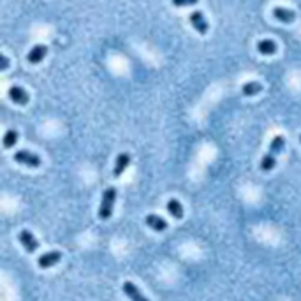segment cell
<instances>
[{"label": "cell", "mask_w": 301, "mask_h": 301, "mask_svg": "<svg viewBox=\"0 0 301 301\" xmlns=\"http://www.w3.org/2000/svg\"><path fill=\"white\" fill-rule=\"evenodd\" d=\"M115 201H117V188L115 187H109L104 190L102 194V203H100V208H99V218L100 220H108L113 213V206H115Z\"/></svg>", "instance_id": "obj_1"}, {"label": "cell", "mask_w": 301, "mask_h": 301, "mask_svg": "<svg viewBox=\"0 0 301 301\" xmlns=\"http://www.w3.org/2000/svg\"><path fill=\"white\" fill-rule=\"evenodd\" d=\"M14 160L21 166H29V167H39L41 166V159L39 155L32 153V151H27V150H20L14 153Z\"/></svg>", "instance_id": "obj_2"}, {"label": "cell", "mask_w": 301, "mask_h": 301, "mask_svg": "<svg viewBox=\"0 0 301 301\" xmlns=\"http://www.w3.org/2000/svg\"><path fill=\"white\" fill-rule=\"evenodd\" d=\"M188 20H190V25L194 27V29L197 30V32L201 33V35H205V33H208V21H206L205 14L201 13V11H194V13H190V16H188Z\"/></svg>", "instance_id": "obj_3"}, {"label": "cell", "mask_w": 301, "mask_h": 301, "mask_svg": "<svg viewBox=\"0 0 301 301\" xmlns=\"http://www.w3.org/2000/svg\"><path fill=\"white\" fill-rule=\"evenodd\" d=\"M60 259H62V252H59V250L46 252V254H42L37 259V266L41 268V270H48V268L55 266Z\"/></svg>", "instance_id": "obj_4"}, {"label": "cell", "mask_w": 301, "mask_h": 301, "mask_svg": "<svg viewBox=\"0 0 301 301\" xmlns=\"http://www.w3.org/2000/svg\"><path fill=\"white\" fill-rule=\"evenodd\" d=\"M18 238H20V243L23 245V248H25V250L29 252V254H32V252H35V250L39 248V241L35 240V236H33V234L30 233L29 229H23V231H21Z\"/></svg>", "instance_id": "obj_5"}, {"label": "cell", "mask_w": 301, "mask_h": 301, "mask_svg": "<svg viewBox=\"0 0 301 301\" xmlns=\"http://www.w3.org/2000/svg\"><path fill=\"white\" fill-rule=\"evenodd\" d=\"M7 95H9V99L13 100L14 104H20V106H25L30 99L29 93L25 92V88H21V87H11L9 88Z\"/></svg>", "instance_id": "obj_6"}, {"label": "cell", "mask_w": 301, "mask_h": 301, "mask_svg": "<svg viewBox=\"0 0 301 301\" xmlns=\"http://www.w3.org/2000/svg\"><path fill=\"white\" fill-rule=\"evenodd\" d=\"M48 55V46H44V44H37V46H33L32 50L29 51V55H27V60H29V63H39L42 62V59Z\"/></svg>", "instance_id": "obj_7"}, {"label": "cell", "mask_w": 301, "mask_h": 301, "mask_svg": "<svg viewBox=\"0 0 301 301\" xmlns=\"http://www.w3.org/2000/svg\"><path fill=\"white\" fill-rule=\"evenodd\" d=\"M121 289H123V293H125V296L129 298L130 301H148L147 298L143 296L141 291H139V289L132 284V282H123Z\"/></svg>", "instance_id": "obj_8"}, {"label": "cell", "mask_w": 301, "mask_h": 301, "mask_svg": "<svg viewBox=\"0 0 301 301\" xmlns=\"http://www.w3.org/2000/svg\"><path fill=\"white\" fill-rule=\"evenodd\" d=\"M145 222H147V226L150 227V229L157 231V233H162V231L167 229V222L164 220L162 217H159V215H147V218H145Z\"/></svg>", "instance_id": "obj_9"}, {"label": "cell", "mask_w": 301, "mask_h": 301, "mask_svg": "<svg viewBox=\"0 0 301 301\" xmlns=\"http://www.w3.org/2000/svg\"><path fill=\"white\" fill-rule=\"evenodd\" d=\"M273 16H275V20L282 21V23H293L296 20V13L285 7H275L273 9Z\"/></svg>", "instance_id": "obj_10"}, {"label": "cell", "mask_w": 301, "mask_h": 301, "mask_svg": "<svg viewBox=\"0 0 301 301\" xmlns=\"http://www.w3.org/2000/svg\"><path fill=\"white\" fill-rule=\"evenodd\" d=\"M129 164H130V155L129 153H120V155H118L117 162H115V169H113L115 178H118L121 173L125 171L127 167H129Z\"/></svg>", "instance_id": "obj_11"}, {"label": "cell", "mask_w": 301, "mask_h": 301, "mask_svg": "<svg viewBox=\"0 0 301 301\" xmlns=\"http://www.w3.org/2000/svg\"><path fill=\"white\" fill-rule=\"evenodd\" d=\"M166 210H167V213L171 215L173 218H176V220L183 218V206L180 205V201L169 199V201H167V205H166Z\"/></svg>", "instance_id": "obj_12"}, {"label": "cell", "mask_w": 301, "mask_h": 301, "mask_svg": "<svg viewBox=\"0 0 301 301\" xmlns=\"http://www.w3.org/2000/svg\"><path fill=\"white\" fill-rule=\"evenodd\" d=\"M257 51L261 55H275L276 53V42L271 39H263V41L257 42Z\"/></svg>", "instance_id": "obj_13"}, {"label": "cell", "mask_w": 301, "mask_h": 301, "mask_svg": "<svg viewBox=\"0 0 301 301\" xmlns=\"http://www.w3.org/2000/svg\"><path fill=\"white\" fill-rule=\"evenodd\" d=\"M275 166H276V155L271 153V151H268L263 159H261V169L264 173H270Z\"/></svg>", "instance_id": "obj_14"}, {"label": "cell", "mask_w": 301, "mask_h": 301, "mask_svg": "<svg viewBox=\"0 0 301 301\" xmlns=\"http://www.w3.org/2000/svg\"><path fill=\"white\" fill-rule=\"evenodd\" d=\"M261 90H263V85L257 83V81H248V83H245L241 87V93L247 97H252L255 95V93H259Z\"/></svg>", "instance_id": "obj_15"}, {"label": "cell", "mask_w": 301, "mask_h": 301, "mask_svg": "<svg viewBox=\"0 0 301 301\" xmlns=\"http://www.w3.org/2000/svg\"><path fill=\"white\" fill-rule=\"evenodd\" d=\"M285 147V138L284 136H275V138L271 139V145H270V151L275 155H278L282 150H284Z\"/></svg>", "instance_id": "obj_16"}, {"label": "cell", "mask_w": 301, "mask_h": 301, "mask_svg": "<svg viewBox=\"0 0 301 301\" xmlns=\"http://www.w3.org/2000/svg\"><path fill=\"white\" fill-rule=\"evenodd\" d=\"M16 143H18V130L9 129L4 134V148H13Z\"/></svg>", "instance_id": "obj_17"}, {"label": "cell", "mask_w": 301, "mask_h": 301, "mask_svg": "<svg viewBox=\"0 0 301 301\" xmlns=\"http://www.w3.org/2000/svg\"><path fill=\"white\" fill-rule=\"evenodd\" d=\"M173 5H176V7H188V5H194L197 4L199 0H171Z\"/></svg>", "instance_id": "obj_18"}, {"label": "cell", "mask_w": 301, "mask_h": 301, "mask_svg": "<svg viewBox=\"0 0 301 301\" xmlns=\"http://www.w3.org/2000/svg\"><path fill=\"white\" fill-rule=\"evenodd\" d=\"M0 69H2V71H5V69H7L9 67V60H7V57H5V55H0Z\"/></svg>", "instance_id": "obj_19"}, {"label": "cell", "mask_w": 301, "mask_h": 301, "mask_svg": "<svg viewBox=\"0 0 301 301\" xmlns=\"http://www.w3.org/2000/svg\"><path fill=\"white\" fill-rule=\"evenodd\" d=\"M300 141H301V136H300Z\"/></svg>", "instance_id": "obj_20"}]
</instances>
